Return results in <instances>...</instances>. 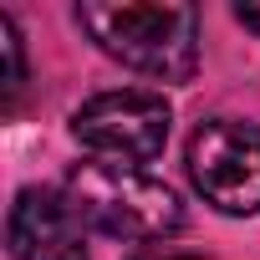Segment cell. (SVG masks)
<instances>
[{"label": "cell", "instance_id": "6da1fadb", "mask_svg": "<svg viewBox=\"0 0 260 260\" xmlns=\"http://www.w3.org/2000/svg\"><path fill=\"white\" fill-rule=\"evenodd\" d=\"M77 26L122 61L153 82H189L199 67V16L194 6H117V0H87L77 6Z\"/></svg>", "mask_w": 260, "mask_h": 260}, {"label": "cell", "instance_id": "7a4b0ae2", "mask_svg": "<svg viewBox=\"0 0 260 260\" xmlns=\"http://www.w3.org/2000/svg\"><path fill=\"white\" fill-rule=\"evenodd\" d=\"M72 209L82 214V224L117 235V240H164L184 224V204L169 184L148 179L143 169L127 164H77L67 174Z\"/></svg>", "mask_w": 260, "mask_h": 260}, {"label": "cell", "instance_id": "3957f363", "mask_svg": "<svg viewBox=\"0 0 260 260\" xmlns=\"http://www.w3.org/2000/svg\"><path fill=\"white\" fill-rule=\"evenodd\" d=\"M169 102L158 92H97L92 102L77 107L72 117V138L97 153L102 164H127V169H138V164H153L169 143Z\"/></svg>", "mask_w": 260, "mask_h": 260}, {"label": "cell", "instance_id": "277c9868", "mask_svg": "<svg viewBox=\"0 0 260 260\" xmlns=\"http://www.w3.org/2000/svg\"><path fill=\"white\" fill-rule=\"evenodd\" d=\"M189 179L219 214L260 209V127L250 122H199L189 138Z\"/></svg>", "mask_w": 260, "mask_h": 260}, {"label": "cell", "instance_id": "5b68a950", "mask_svg": "<svg viewBox=\"0 0 260 260\" xmlns=\"http://www.w3.org/2000/svg\"><path fill=\"white\" fill-rule=\"evenodd\" d=\"M16 260H87V224L56 189H21L6 219Z\"/></svg>", "mask_w": 260, "mask_h": 260}, {"label": "cell", "instance_id": "8992f818", "mask_svg": "<svg viewBox=\"0 0 260 260\" xmlns=\"http://www.w3.org/2000/svg\"><path fill=\"white\" fill-rule=\"evenodd\" d=\"M0 51H6V92H21L26 82V51H21V31L11 16H0Z\"/></svg>", "mask_w": 260, "mask_h": 260}, {"label": "cell", "instance_id": "52a82bcc", "mask_svg": "<svg viewBox=\"0 0 260 260\" xmlns=\"http://www.w3.org/2000/svg\"><path fill=\"white\" fill-rule=\"evenodd\" d=\"M235 21L250 26V31H260V6H235Z\"/></svg>", "mask_w": 260, "mask_h": 260}, {"label": "cell", "instance_id": "ba28073f", "mask_svg": "<svg viewBox=\"0 0 260 260\" xmlns=\"http://www.w3.org/2000/svg\"><path fill=\"white\" fill-rule=\"evenodd\" d=\"M138 260H199V255H138Z\"/></svg>", "mask_w": 260, "mask_h": 260}]
</instances>
